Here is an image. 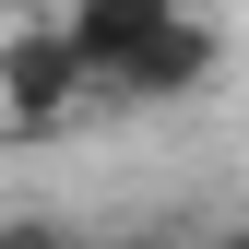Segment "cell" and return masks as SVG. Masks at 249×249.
Returning a JSON list of instances; mask_svg holds the SVG:
<instances>
[{"instance_id": "8992f818", "label": "cell", "mask_w": 249, "mask_h": 249, "mask_svg": "<svg viewBox=\"0 0 249 249\" xmlns=\"http://www.w3.org/2000/svg\"><path fill=\"white\" fill-rule=\"evenodd\" d=\"M202 249H249V213H226V226H213V237H202Z\"/></svg>"}, {"instance_id": "6da1fadb", "label": "cell", "mask_w": 249, "mask_h": 249, "mask_svg": "<svg viewBox=\"0 0 249 249\" xmlns=\"http://www.w3.org/2000/svg\"><path fill=\"white\" fill-rule=\"evenodd\" d=\"M95 107V71L59 36V12H12L0 24V142H59Z\"/></svg>"}, {"instance_id": "7a4b0ae2", "label": "cell", "mask_w": 249, "mask_h": 249, "mask_svg": "<svg viewBox=\"0 0 249 249\" xmlns=\"http://www.w3.org/2000/svg\"><path fill=\"white\" fill-rule=\"evenodd\" d=\"M213 71H226V24L190 0V12H166L154 48L107 83V107H190V95H213Z\"/></svg>"}, {"instance_id": "5b68a950", "label": "cell", "mask_w": 249, "mask_h": 249, "mask_svg": "<svg viewBox=\"0 0 249 249\" xmlns=\"http://www.w3.org/2000/svg\"><path fill=\"white\" fill-rule=\"evenodd\" d=\"M83 249H190V237H166V226H131V237H83Z\"/></svg>"}, {"instance_id": "3957f363", "label": "cell", "mask_w": 249, "mask_h": 249, "mask_svg": "<svg viewBox=\"0 0 249 249\" xmlns=\"http://www.w3.org/2000/svg\"><path fill=\"white\" fill-rule=\"evenodd\" d=\"M48 12H59V36L83 48V71H95V95H107V83L154 48V24L190 12V0H48Z\"/></svg>"}, {"instance_id": "277c9868", "label": "cell", "mask_w": 249, "mask_h": 249, "mask_svg": "<svg viewBox=\"0 0 249 249\" xmlns=\"http://www.w3.org/2000/svg\"><path fill=\"white\" fill-rule=\"evenodd\" d=\"M0 249H83V226H59V213H0Z\"/></svg>"}]
</instances>
